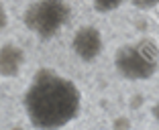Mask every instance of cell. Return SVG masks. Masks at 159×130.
I'll return each instance as SVG.
<instances>
[{
	"label": "cell",
	"instance_id": "1",
	"mask_svg": "<svg viewBox=\"0 0 159 130\" xmlns=\"http://www.w3.org/2000/svg\"><path fill=\"white\" fill-rule=\"evenodd\" d=\"M31 126L55 130L71 124L82 112V92L70 77L53 69H39L23 98Z\"/></svg>",
	"mask_w": 159,
	"mask_h": 130
},
{
	"label": "cell",
	"instance_id": "2",
	"mask_svg": "<svg viewBox=\"0 0 159 130\" xmlns=\"http://www.w3.org/2000/svg\"><path fill=\"white\" fill-rule=\"evenodd\" d=\"M114 71L126 81H149L159 71V45L149 37L120 45L114 53Z\"/></svg>",
	"mask_w": 159,
	"mask_h": 130
},
{
	"label": "cell",
	"instance_id": "3",
	"mask_svg": "<svg viewBox=\"0 0 159 130\" xmlns=\"http://www.w3.org/2000/svg\"><path fill=\"white\" fill-rule=\"evenodd\" d=\"M71 19V6L66 0H33L25 8L23 23L41 41H51Z\"/></svg>",
	"mask_w": 159,
	"mask_h": 130
},
{
	"label": "cell",
	"instance_id": "4",
	"mask_svg": "<svg viewBox=\"0 0 159 130\" xmlns=\"http://www.w3.org/2000/svg\"><path fill=\"white\" fill-rule=\"evenodd\" d=\"M71 51L82 63H94L104 51V37L98 27L84 24L71 37Z\"/></svg>",
	"mask_w": 159,
	"mask_h": 130
},
{
	"label": "cell",
	"instance_id": "5",
	"mask_svg": "<svg viewBox=\"0 0 159 130\" xmlns=\"http://www.w3.org/2000/svg\"><path fill=\"white\" fill-rule=\"evenodd\" d=\"M25 63H27V53L16 43H4L0 45V77L2 79H14L20 75Z\"/></svg>",
	"mask_w": 159,
	"mask_h": 130
},
{
	"label": "cell",
	"instance_id": "6",
	"mask_svg": "<svg viewBox=\"0 0 159 130\" xmlns=\"http://www.w3.org/2000/svg\"><path fill=\"white\" fill-rule=\"evenodd\" d=\"M126 0H92V6L98 14H108V12H114L118 10Z\"/></svg>",
	"mask_w": 159,
	"mask_h": 130
},
{
	"label": "cell",
	"instance_id": "7",
	"mask_svg": "<svg viewBox=\"0 0 159 130\" xmlns=\"http://www.w3.org/2000/svg\"><path fill=\"white\" fill-rule=\"evenodd\" d=\"M131 4L139 10H151L155 6H159V0H131Z\"/></svg>",
	"mask_w": 159,
	"mask_h": 130
},
{
	"label": "cell",
	"instance_id": "8",
	"mask_svg": "<svg viewBox=\"0 0 159 130\" xmlns=\"http://www.w3.org/2000/svg\"><path fill=\"white\" fill-rule=\"evenodd\" d=\"M6 27H8V10H6V6L0 2V32L4 31Z\"/></svg>",
	"mask_w": 159,
	"mask_h": 130
},
{
	"label": "cell",
	"instance_id": "9",
	"mask_svg": "<svg viewBox=\"0 0 159 130\" xmlns=\"http://www.w3.org/2000/svg\"><path fill=\"white\" fill-rule=\"evenodd\" d=\"M151 118L159 124V102H155L153 106H151Z\"/></svg>",
	"mask_w": 159,
	"mask_h": 130
},
{
	"label": "cell",
	"instance_id": "10",
	"mask_svg": "<svg viewBox=\"0 0 159 130\" xmlns=\"http://www.w3.org/2000/svg\"><path fill=\"white\" fill-rule=\"evenodd\" d=\"M114 126H131V122H129V120H116Z\"/></svg>",
	"mask_w": 159,
	"mask_h": 130
}]
</instances>
